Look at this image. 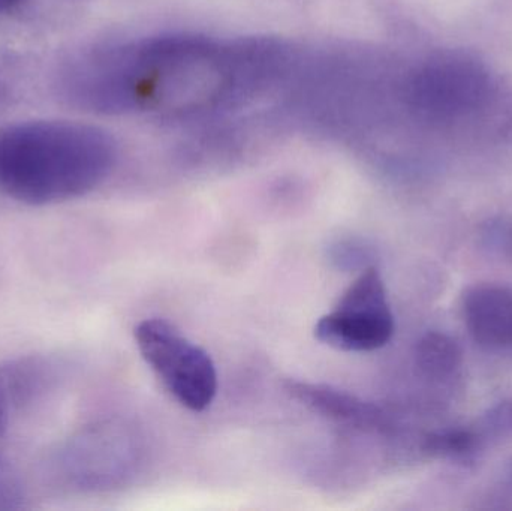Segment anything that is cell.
Returning a JSON list of instances; mask_svg holds the SVG:
<instances>
[{"mask_svg":"<svg viewBox=\"0 0 512 511\" xmlns=\"http://www.w3.org/2000/svg\"><path fill=\"white\" fill-rule=\"evenodd\" d=\"M116 144L96 126L33 120L0 129V192L47 206L89 194L116 164Z\"/></svg>","mask_w":512,"mask_h":511,"instance_id":"1","label":"cell"},{"mask_svg":"<svg viewBox=\"0 0 512 511\" xmlns=\"http://www.w3.org/2000/svg\"><path fill=\"white\" fill-rule=\"evenodd\" d=\"M134 336L144 362L179 404L197 413L212 405L218 372L207 351L159 318L141 321Z\"/></svg>","mask_w":512,"mask_h":511,"instance_id":"2","label":"cell"},{"mask_svg":"<svg viewBox=\"0 0 512 511\" xmlns=\"http://www.w3.org/2000/svg\"><path fill=\"white\" fill-rule=\"evenodd\" d=\"M394 317L375 267H367L342 294L336 309L319 318L315 338L345 353H369L393 338Z\"/></svg>","mask_w":512,"mask_h":511,"instance_id":"3","label":"cell"},{"mask_svg":"<svg viewBox=\"0 0 512 511\" xmlns=\"http://www.w3.org/2000/svg\"><path fill=\"white\" fill-rule=\"evenodd\" d=\"M463 311L466 327L480 347L512 351V288L478 285L466 293Z\"/></svg>","mask_w":512,"mask_h":511,"instance_id":"4","label":"cell"},{"mask_svg":"<svg viewBox=\"0 0 512 511\" xmlns=\"http://www.w3.org/2000/svg\"><path fill=\"white\" fill-rule=\"evenodd\" d=\"M283 390L289 398L312 413L348 428L367 431L384 425V413L376 405L363 401L346 390L300 380H286Z\"/></svg>","mask_w":512,"mask_h":511,"instance_id":"5","label":"cell"},{"mask_svg":"<svg viewBox=\"0 0 512 511\" xmlns=\"http://www.w3.org/2000/svg\"><path fill=\"white\" fill-rule=\"evenodd\" d=\"M33 366H0V438L8 431L12 414L24 399L32 395L38 383Z\"/></svg>","mask_w":512,"mask_h":511,"instance_id":"6","label":"cell"},{"mask_svg":"<svg viewBox=\"0 0 512 511\" xmlns=\"http://www.w3.org/2000/svg\"><path fill=\"white\" fill-rule=\"evenodd\" d=\"M417 359L424 374L441 380L459 368L460 350L448 336L429 333L418 344Z\"/></svg>","mask_w":512,"mask_h":511,"instance_id":"7","label":"cell"},{"mask_svg":"<svg viewBox=\"0 0 512 511\" xmlns=\"http://www.w3.org/2000/svg\"><path fill=\"white\" fill-rule=\"evenodd\" d=\"M331 261L336 263L339 269H358L364 267L369 261V252L355 240H343L331 248Z\"/></svg>","mask_w":512,"mask_h":511,"instance_id":"8","label":"cell"},{"mask_svg":"<svg viewBox=\"0 0 512 511\" xmlns=\"http://www.w3.org/2000/svg\"><path fill=\"white\" fill-rule=\"evenodd\" d=\"M474 435L469 432H450V434L433 435L427 440V450L445 455H462L474 447Z\"/></svg>","mask_w":512,"mask_h":511,"instance_id":"9","label":"cell"},{"mask_svg":"<svg viewBox=\"0 0 512 511\" xmlns=\"http://www.w3.org/2000/svg\"><path fill=\"white\" fill-rule=\"evenodd\" d=\"M18 500L14 477L5 464L0 461V509H12Z\"/></svg>","mask_w":512,"mask_h":511,"instance_id":"10","label":"cell"},{"mask_svg":"<svg viewBox=\"0 0 512 511\" xmlns=\"http://www.w3.org/2000/svg\"><path fill=\"white\" fill-rule=\"evenodd\" d=\"M20 0H0V14L14 8Z\"/></svg>","mask_w":512,"mask_h":511,"instance_id":"11","label":"cell"}]
</instances>
